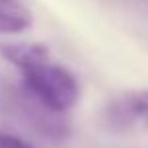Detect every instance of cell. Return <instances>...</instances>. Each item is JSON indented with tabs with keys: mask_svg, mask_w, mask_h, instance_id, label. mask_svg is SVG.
Listing matches in <instances>:
<instances>
[{
	"mask_svg": "<svg viewBox=\"0 0 148 148\" xmlns=\"http://www.w3.org/2000/svg\"><path fill=\"white\" fill-rule=\"evenodd\" d=\"M0 148H35V146L31 142L23 140L21 136L2 132V134H0Z\"/></svg>",
	"mask_w": 148,
	"mask_h": 148,
	"instance_id": "cell-5",
	"label": "cell"
},
{
	"mask_svg": "<svg viewBox=\"0 0 148 148\" xmlns=\"http://www.w3.org/2000/svg\"><path fill=\"white\" fill-rule=\"evenodd\" d=\"M0 55L10 65L21 69V73H27L43 63L53 61L49 47L43 43H6L0 45Z\"/></svg>",
	"mask_w": 148,
	"mask_h": 148,
	"instance_id": "cell-3",
	"label": "cell"
},
{
	"mask_svg": "<svg viewBox=\"0 0 148 148\" xmlns=\"http://www.w3.org/2000/svg\"><path fill=\"white\" fill-rule=\"evenodd\" d=\"M106 122L112 128H130L136 122H148V87L114 97L106 108Z\"/></svg>",
	"mask_w": 148,
	"mask_h": 148,
	"instance_id": "cell-2",
	"label": "cell"
},
{
	"mask_svg": "<svg viewBox=\"0 0 148 148\" xmlns=\"http://www.w3.org/2000/svg\"><path fill=\"white\" fill-rule=\"evenodd\" d=\"M23 77L29 93L53 114H65L79 101V83L63 65L49 61L23 73Z\"/></svg>",
	"mask_w": 148,
	"mask_h": 148,
	"instance_id": "cell-1",
	"label": "cell"
},
{
	"mask_svg": "<svg viewBox=\"0 0 148 148\" xmlns=\"http://www.w3.org/2000/svg\"><path fill=\"white\" fill-rule=\"evenodd\" d=\"M33 25V12L21 0H0V33L21 35Z\"/></svg>",
	"mask_w": 148,
	"mask_h": 148,
	"instance_id": "cell-4",
	"label": "cell"
}]
</instances>
